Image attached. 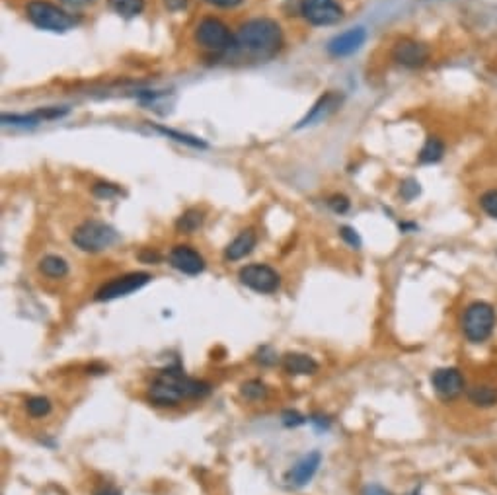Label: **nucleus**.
Returning a JSON list of instances; mask_svg holds the SVG:
<instances>
[{
    "mask_svg": "<svg viewBox=\"0 0 497 495\" xmlns=\"http://www.w3.org/2000/svg\"><path fill=\"white\" fill-rule=\"evenodd\" d=\"M92 195L98 197V199L111 201V199H115V197L121 195V189H119L118 186H113V183H103V181H98V183H94V188H92Z\"/></svg>",
    "mask_w": 497,
    "mask_h": 495,
    "instance_id": "26",
    "label": "nucleus"
},
{
    "mask_svg": "<svg viewBox=\"0 0 497 495\" xmlns=\"http://www.w3.org/2000/svg\"><path fill=\"white\" fill-rule=\"evenodd\" d=\"M341 102H343V96H341L340 92H336V90L326 92V94L320 96V98L316 100V103L310 108V111H308L307 115L300 119L297 129H307V127H314L318 125V123H324L326 119L331 118L336 111L340 110Z\"/></svg>",
    "mask_w": 497,
    "mask_h": 495,
    "instance_id": "12",
    "label": "nucleus"
},
{
    "mask_svg": "<svg viewBox=\"0 0 497 495\" xmlns=\"http://www.w3.org/2000/svg\"><path fill=\"white\" fill-rule=\"evenodd\" d=\"M361 495H392V494L388 491L387 487L379 486V484H367V486L363 487Z\"/></svg>",
    "mask_w": 497,
    "mask_h": 495,
    "instance_id": "34",
    "label": "nucleus"
},
{
    "mask_svg": "<svg viewBox=\"0 0 497 495\" xmlns=\"http://www.w3.org/2000/svg\"><path fill=\"white\" fill-rule=\"evenodd\" d=\"M307 421L308 417H304L302 414H299V411H295V409H285L283 414H281V423H283L287 429L300 427V425H304Z\"/></svg>",
    "mask_w": 497,
    "mask_h": 495,
    "instance_id": "28",
    "label": "nucleus"
},
{
    "mask_svg": "<svg viewBox=\"0 0 497 495\" xmlns=\"http://www.w3.org/2000/svg\"><path fill=\"white\" fill-rule=\"evenodd\" d=\"M277 361H279V357L269 346L260 347L256 353V363H260L261 367H273V365H277Z\"/></svg>",
    "mask_w": 497,
    "mask_h": 495,
    "instance_id": "29",
    "label": "nucleus"
},
{
    "mask_svg": "<svg viewBox=\"0 0 497 495\" xmlns=\"http://www.w3.org/2000/svg\"><path fill=\"white\" fill-rule=\"evenodd\" d=\"M300 14L308 24L333 25L343 18V8L336 0H302Z\"/></svg>",
    "mask_w": 497,
    "mask_h": 495,
    "instance_id": "10",
    "label": "nucleus"
},
{
    "mask_svg": "<svg viewBox=\"0 0 497 495\" xmlns=\"http://www.w3.org/2000/svg\"><path fill=\"white\" fill-rule=\"evenodd\" d=\"M478 203H480V209L488 215L489 219L497 220V189H489L486 193H481Z\"/></svg>",
    "mask_w": 497,
    "mask_h": 495,
    "instance_id": "25",
    "label": "nucleus"
},
{
    "mask_svg": "<svg viewBox=\"0 0 497 495\" xmlns=\"http://www.w3.org/2000/svg\"><path fill=\"white\" fill-rule=\"evenodd\" d=\"M258 244V236L253 232L252 228L248 230H242L240 234L232 240V242L224 248V260L227 261H240L244 260L246 256H250L253 252Z\"/></svg>",
    "mask_w": 497,
    "mask_h": 495,
    "instance_id": "16",
    "label": "nucleus"
},
{
    "mask_svg": "<svg viewBox=\"0 0 497 495\" xmlns=\"http://www.w3.org/2000/svg\"><path fill=\"white\" fill-rule=\"evenodd\" d=\"M497 328V310L493 305L486 300H474L462 312L460 318V331L468 343L481 346L486 343Z\"/></svg>",
    "mask_w": 497,
    "mask_h": 495,
    "instance_id": "3",
    "label": "nucleus"
},
{
    "mask_svg": "<svg viewBox=\"0 0 497 495\" xmlns=\"http://www.w3.org/2000/svg\"><path fill=\"white\" fill-rule=\"evenodd\" d=\"M94 495H121V491H119V489H115V487L105 486V487H102V489H98Z\"/></svg>",
    "mask_w": 497,
    "mask_h": 495,
    "instance_id": "39",
    "label": "nucleus"
},
{
    "mask_svg": "<svg viewBox=\"0 0 497 495\" xmlns=\"http://www.w3.org/2000/svg\"><path fill=\"white\" fill-rule=\"evenodd\" d=\"M168 261H170V266H172L176 271H180L183 275L193 277L205 271V260H203V256H201L198 250H193L191 246H183V244L172 248V252L168 256Z\"/></svg>",
    "mask_w": 497,
    "mask_h": 495,
    "instance_id": "13",
    "label": "nucleus"
},
{
    "mask_svg": "<svg viewBox=\"0 0 497 495\" xmlns=\"http://www.w3.org/2000/svg\"><path fill=\"white\" fill-rule=\"evenodd\" d=\"M236 45L234 47L242 53L252 57H273L283 43V30L271 18H256L248 20L238 28Z\"/></svg>",
    "mask_w": 497,
    "mask_h": 495,
    "instance_id": "2",
    "label": "nucleus"
},
{
    "mask_svg": "<svg viewBox=\"0 0 497 495\" xmlns=\"http://www.w3.org/2000/svg\"><path fill=\"white\" fill-rule=\"evenodd\" d=\"M188 2H190V0H164L166 8L172 10V12H180V10H183L185 6H188Z\"/></svg>",
    "mask_w": 497,
    "mask_h": 495,
    "instance_id": "36",
    "label": "nucleus"
},
{
    "mask_svg": "<svg viewBox=\"0 0 497 495\" xmlns=\"http://www.w3.org/2000/svg\"><path fill=\"white\" fill-rule=\"evenodd\" d=\"M25 409H28V414H30V416L35 417V419H40V417H45L51 414L53 404H51V400L45 398V396H32V398H28V400H25Z\"/></svg>",
    "mask_w": 497,
    "mask_h": 495,
    "instance_id": "24",
    "label": "nucleus"
},
{
    "mask_svg": "<svg viewBox=\"0 0 497 495\" xmlns=\"http://www.w3.org/2000/svg\"><path fill=\"white\" fill-rule=\"evenodd\" d=\"M150 281H152V275L147 271H135V273H127L123 277H115L96 291L94 300L105 302V300L121 299V297H127L135 291H141L142 287H147Z\"/></svg>",
    "mask_w": 497,
    "mask_h": 495,
    "instance_id": "7",
    "label": "nucleus"
},
{
    "mask_svg": "<svg viewBox=\"0 0 497 495\" xmlns=\"http://www.w3.org/2000/svg\"><path fill=\"white\" fill-rule=\"evenodd\" d=\"M392 61L404 69H419L429 61V47L416 40L396 41L392 47Z\"/></svg>",
    "mask_w": 497,
    "mask_h": 495,
    "instance_id": "11",
    "label": "nucleus"
},
{
    "mask_svg": "<svg viewBox=\"0 0 497 495\" xmlns=\"http://www.w3.org/2000/svg\"><path fill=\"white\" fill-rule=\"evenodd\" d=\"M25 14L30 18L35 28L45 32L64 33L76 25L74 16H71L67 10L59 8L57 4H51L47 0H32L25 6Z\"/></svg>",
    "mask_w": 497,
    "mask_h": 495,
    "instance_id": "5",
    "label": "nucleus"
},
{
    "mask_svg": "<svg viewBox=\"0 0 497 495\" xmlns=\"http://www.w3.org/2000/svg\"><path fill=\"white\" fill-rule=\"evenodd\" d=\"M205 2L213 4V6H219V8H234L238 4H242L244 0H205Z\"/></svg>",
    "mask_w": 497,
    "mask_h": 495,
    "instance_id": "35",
    "label": "nucleus"
},
{
    "mask_svg": "<svg viewBox=\"0 0 497 495\" xmlns=\"http://www.w3.org/2000/svg\"><path fill=\"white\" fill-rule=\"evenodd\" d=\"M340 236H341V240L348 244V246H351L353 250H361V246H363V242H361V236L357 234L355 228L341 227L340 228Z\"/></svg>",
    "mask_w": 497,
    "mask_h": 495,
    "instance_id": "30",
    "label": "nucleus"
},
{
    "mask_svg": "<svg viewBox=\"0 0 497 495\" xmlns=\"http://www.w3.org/2000/svg\"><path fill=\"white\" fill-rule=\"evenodd\" d=\"M240 394H242V398H246V400L260 402L268 398L269 388L261 380H258V378H252V380H248V382L240 386Z\"/></svg>",
    "mask_w": 497,
    "mask_h": 495,
    "instance_id": "23",
    "label": "nucleus"
},
{
    "mask_svg": "<svg viewBox=\"0 0 497 495\" xmlns=\"http://www.w3.org/2000/svg\"><path fill=\"white\" fill-rule=\"evenodd\" d=\"M195 41L201 49L209 53H227L236 45L234 35L230 33L229 25L219 18H203L195 28Z\"/></svg>",
    "mask_w": 497,
    "mask_h": 495,
    "instance_id": "6",
    "label": "nucleus"
},
{
    "mask_svg": "<svg viewBox=\"0 0 497 495\" xmlns=\"http://www.w3.org/2000/svg\"><path fill=\"white\" fill-rule=\"evenodd\" d=\"M240 283L248 287L250 291L260 292V295H271L279 289L281 277L275 269L269 268L265 263H250L238 271Z\"/></svg>",
    "mask_w": 497,
    "mask_h": 495,
    "instance_id": "8",
    "label": "nucleus"
},
{
    "mask_svg": "<svg viewBox=\"0 0 497 495\" xmlns=\"http://www.w3.org/2000/svg\"><path fill=\"white\" fill-rule=\"evenodd\" d=\"M119 242V232L111 224L102 220H86L72 232V244L88 254H98L110 250L113 244Z\"/></svg>",
    "mask_w": 497,
    "mask_h": 495,
    "instance_id": "4",
    "label": "nucleus"
},
{
    "mask_svg": "<svg viewBox=\"0 0 497 495\" xmlns=\"http://www.w3.org/2000/svg\"><path fill=\"white\" fill-rule=\"evenodd\" d=\"M328 207H330L336 215H343V212L349 211L351 203H349V199L345 195H331L330 199H328Z\"/></svg>",
    "mask_w": 497,
    "mask_h": 495,
    "instance_id": "32",
    "label": "nucleus"
},
{
    "mask_svg": "<svg viewBox=\"0 0 497 495\" xmlns=\"http://www.w3.org/2000/svg\"><path fill=\"white\" fill-rule=\"evenodd\" d=\"M141 260L144 261V263H156V261H160V256H158L156 252H142Z\"/></svg>",
    "mask_w": 497,
    "mask_h": 495,
    "instance_id": "38",
    "label": "nucleus"
},
{
    "mask_svg": "<svg viewBox=\"0 0 497 495\" xmlns=\"http://www.w3.org/2000/svg\"><path fill=\"white\" fill-rule=\"evenodd\" d=\"M308 421L314 425L318 431H328V429H330V423H331L328 417L320 416V414H314V416H310V417H308Z\"/></svg>",
    "mask_w": 497,
    "mask_h": 495,
    "instance_id": "33",
    "label": "nucleus"
},
{
    "mask_svg": "<svg viewBox=\"0 0 497 495\" xmlns=\"http://www.w3.org/2000/svg\"><path fill=\"white\" fill-rule=\"evenodd\" d=\"M40 271L49 279H63L69 275V263L61 256H45L40 261Z\"/></svg>",
    "mask_w": 497,
    "mask_h": 495,
    "instance_id": "19",
    "label": "nucleus"
},
{
    "mask_svg": "<svg viewBox=\"0 0 497 495\" xmlns=\"http://www.w3.org/2000/svg\"><path fill=\"white\" fill-rule=\"evenodd\" d=\"M421 193V188H419V181L413 180V178H408L400 183V195H402L404 201H413L416 197Z\"/></svg>",
    "mask_w": 497,
    "mask_h": 495,
    "instance_id": "27",
    "label": "nucleus"
},
{
    "mask_svg": "<svg viewBox=\"0 0 497 495\" xmlns=\"http://www.w3.org/2000/svg\"><path fill=\"white\" fill-rule=\"evenodd\" d=\"M64 6H69V8H84V6H90V4H94L96 0H61Z\"/></svg>",
    "mask_w": 497,
    "mask_h": 495,
    "instance_id": "37",
    "label": "nucleus"
},
{
    "mask_svg": "<svg viewBox=\"0 0 497 495\" xmlns=\"http://www.w3.org/2000/svg\"><path fill=\"white\" fill-rule=\"evenodd\" d=\"M160 133H164L166 137H174L178 142H185V144H191V147H205V142L199 141V139H193V137H188V135L176 133L172 129H166V127H156Z\"/></svg>",
    "mask_w": 497,
    "mask_h": 495,
    "instance_id": "31",
    "label": "nucleus"
},
{
    "mask_svg": "<svg viewBox=\"0 0 497 495\" xmlns=\"http://www.w3.org/2000/svg\"><path fill=\"white\" fill-rule=\"evenodd\" d=\"M110 8L119 16L135 18L144 8V0H110Z\"/></svg>",
    "mask_w": 497,
    "mask_h": 495,
    "instance_id": "21",
    "label": "nucleus"
},
{
    "mask_svg": "<svg viewBox=\"0 0 497 495\" xmlns=\"http://www.w3.org/2000/svg\"><path fill=\"white\" fill-rule=\"evenodd\" d=\"M201 224H203V212L199 211V209H190V211H185L180 219L176 220V228L180 232H183V234L195 232Z\"/></svg>",
    "mask_w": 497,
    "mask_h": 495,
    "instance_id": "22",
    "label": "nucleus"
},
{
    "mask_svg": "<svg viewBox=\"0 0 497 495\" xmlns=\"http://www.w3.org/2000/svg\"><path fill=\"white\" fill-rule=\"evenodd\" d=\"M466 398L478 409H491L497 406V386L489 382H478V385L466 388Z\"/></svg>",
    "mask_w": 497,
    "mask_h": 495,
    "instance_id": "18",
    "label": "nucleus"
},
{
    "mask_svg": "<svg viewBox=\"0 0 497 495\" xmlns=\"http://www.w3.org/2000/svg\"><path fill=\"white\" fill-rule=\"evenodd\" d=\"M410 495H419V489H418V487H416V489H413V491H411Z\"/></svg>",
    "mask_w": 497,
    "mask_h": 495,
    "instance_id": "40",
    "label": "nucleus"
},
{
    "mask_svg": "<svg viewBox=\"0 0 497 495\" xmlns=\"http://www.w3.org/2000/svg\"><path fill=\"white\" fill-rule=\"evenodd\" d=\"M445 157V142L437 137H429L425 144L419 150V162L421 164H435Z\"/></svg>",
    "mask_w": 497,
    "mask_h": 495,
    "instance_id": "20",
    "label": "nucleus"
},
{
    "mask_svg": "<svg viewBox=\"0 0 497 495\" xmlns=\"http://www.w3.org/2000/svg\"><path fill=\"white\" fill-rule=\"evenodd\" d=\"M431 386L442 402H452L466 392V378L457 367H439L431 372Z\"/></svg>",
    "mask_w": 497,
    "mask_h": 495,
    "instance_id": "9",
    "label": "nucleus"
},
{
    "mask_svg": "<svg viewBox=\"0 0 497 495\" xmlns=\"http://www.w3.org/2000/svg\"><path fill=\"white\" fill-rule=\"evenodd\" d=\"M213 392L207 380L188 377L180 365L166 367L158 372L147 390V400L158 408H174L183 400H201Z\"/></svg>",
    "mask_w": 497,
    "mask_h": 495,
    "instance_id": "1",
    "label": "nucleus"
},
{
    "mask_svg": "<svg viewBox=\"0 0 497 495\" xmlns=\"http://www.w3.org/2000/svg\"><path fill=\"white\" fill-rule=\"evenodd\" d=\"M283 369L291 377H310L318 372V361L307 353H287L283 357Z\"/></svg>",
    "mask_w": 497,
    "mask_h": 495,
    "instance_id": "17",
    "label": "nucleus"
},
{
    "mask_svg": "<svg viewBox=\"0 0 497 495\" xmlns=\"http://www.w3.org/2000/svg\"><path fill=\"white\" fill-rule=\"evenodd\" d=\"M320 464H322V455L318 450H312L302 456L299 462H295L291 470L285 474V482L291 487H304L314 478Z\"/></svg>",
    "mask_w": 497,
    "mask_h": 495,
    "instance_id": "14",
    "label": "nucleus"
},
{
    "mask_svg": "<svg viewBox=\"0 0 497 495\" xmlns=\"http://www.w3.org/2000/svg\"><path fill=\"white\" fill-rule=\"evenodd\" d=\"M367 41V30L365 28H351L348 32L336 35L328 43V53L331 57H349L363 47Z\"/></svg>",
    "mask_w": 497,
    "mask_h": 495,
    "instance_id": "15",
    "label": "nucleus"
}]
</instances>
